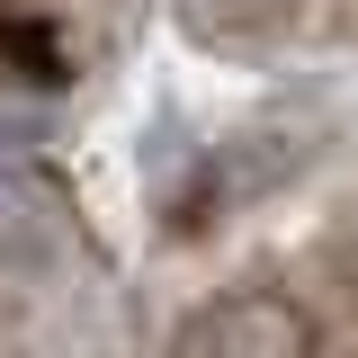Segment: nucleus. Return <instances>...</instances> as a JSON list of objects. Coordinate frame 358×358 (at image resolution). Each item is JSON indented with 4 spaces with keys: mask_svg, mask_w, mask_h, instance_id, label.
<instances>
[{
    "mask_svg": "<svg viewBox=\"0 0 358 358\" xmlns=\"http://www.w3.org/2000/svg\"><path fill=\"white\" fill-rule=\"evenodd\" d=\"M63 260V215H54V197H45L36 179L0 171V287H27L45 268Z\"/></svg>",
    "mask_w": 358,
    "mask_h": 358,
    "instance_id": "nucleus-2",
    "label": "nucleus"
},
{
    "mask_svg": "<svg viewBox=\"0 0 358 358\" xmlns=\"http://www.w3.org/2000/svg\"><path fill=\"white\" fill-rule=\"evenodd\" d=\"M171 358H313V322L278 287H242V296H206L188 313L171 331Z\"/></svg>",
    "mask_w": 358,
    "mask_h": 358,
    "instance_id": "nucleus-1",
    "label": "nucleus"
},
{
    "mask_svg": "<svg viewBox=\"0 0 358 358\" xmlns=\"http://www.w3.org/2000/svg\"><path fill=\"white\" fill-rule=\"evenodd\" d=\"M350 287H358V224H350Z\"/></svg>",
    "mask_w": 358,
    "mask_h": 358,
    "instance_id": "nucleus-4",
    "label": "nucleus"
},
{
    "mask_svg": "<svg viewBox=\"0 0 358 358\" xmlns=\"http://www.w3.org/2000/svg\"><path fill=\"white\" fill-rule=\"evenodd\" d=\"M197 45H268L305 18V0H171Z\"/></svg>",
    "mask_w": 358,
    "mask_h": 358,
    "instance_id": "nucleus-3",
    "label": "nucleus"
}]
</instances>
